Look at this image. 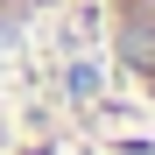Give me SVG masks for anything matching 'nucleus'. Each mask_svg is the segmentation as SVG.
<instances>
[{"mask_svg":"<svg viewBox=\"0 0 155 155\" xmlns=\"http://www.w3.org/2000/svg\"><path fill=\"white\" fill-rule=\"evenodd\" d=\"M99 35L120 85L155 106V0H99Z\"/></svg>","mask_w":155,"mask_h":155,"instance_id":"f257e3e1","label":"nucleus"}]
</instances>
